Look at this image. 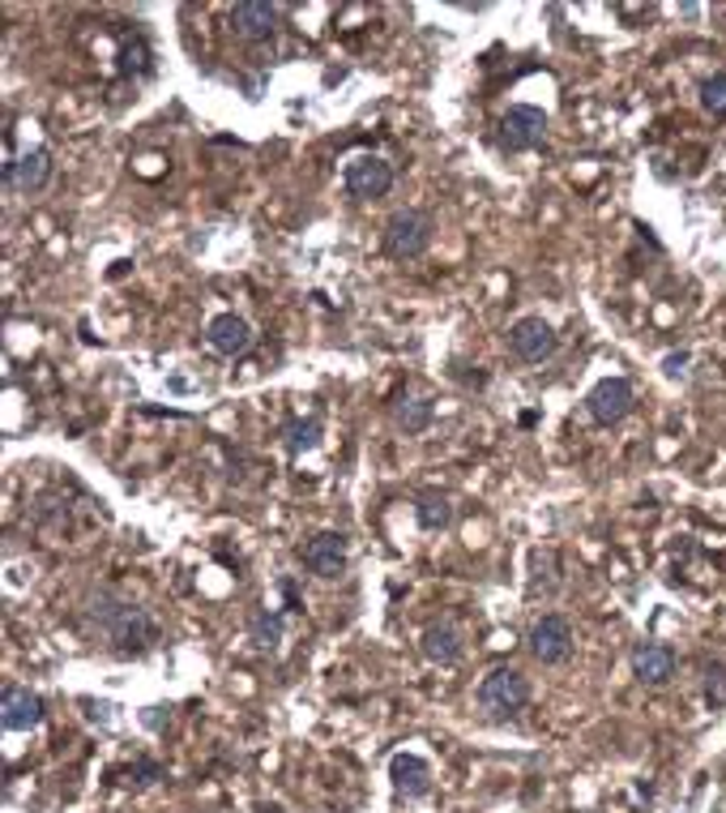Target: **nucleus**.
Wrapping results in <instances>:
<instances>
[{
  "label": "nucleus",
  "mask_w": 726,
  "mask_h": 813,
  "mask_svg": "<svg viewBox=\"0 0 726 813\" xmlns=\"http://www.w3.org/2000/svg\"><path fill=\"white\" fill-rule=\"evenodd\" d=\"M86 621H91V629H95L116 656H145V651H154L158 638H163L158 621H154L142 604L120 600V596H111V591H98L95 600L86 604Z\"/></svg>",
  "instance_id": "f257e3e1"
},
{
  "label": "nucleus",
  "mask_w": 726,
  "mask_h": 813,
  "mask_svg": "<svg viewBox=\"0 0 726 813\" xmlns=\"http://www.w3.org/2000/svg\"><path fill=\"white\" fill-rule=\"evenodd\" d=\"M475 703L487 719H517L531 703V681L517 668H491L475 690Z\"/></svg>",
  "instance_id": "f03ea898"
},
{
  "label": "nucleus",
  "mask_w": 726,
  "mask_h": 813,
  "mask_svg": "<svg viewBox=\"0 0 726 813\" xmlns=\"http://www.w3.org/2000/svg\"><path fill=\"white\" fill-rule=\"evenodd\" d=\"M432 214L428 210H397L389 214L385 232H381V245H385V257L393 261H419V257L432 249Z\"/></svg>",
  "instance_id": "7ed1b4c3"
},
{
  "label": "nucleus",
  "mask_w": 726,
  "mask_h": 813,
  "mask_svg": "<svg viewBox=\"0 0 726 813\" xmlns=\"http://www.w3.org/2000/svg\"><path fill=\"white\" fill-rule=\"evenodd\" d=\"M342 185L350 198L359 202H377L393 189V163L381 158V154H355L346 167H342Z\"/></svg>",
  "instance_id": "20e7f679"
},
{
  "label": "nucleus",
  "mask_w": 726,
  "mask_h": 813,
  "mask_svg": "<svg viewBox=\"0 0 726 813\" xmlns=\"http://www.w3.org/2000/svg\"><path fill=\"white\" fill-rule=\"evenodd\" d=\"M500 142H504V151H513V154L538 151V146L547 142V111H543V107H531V103L509 107L504 120H500Z\"/></svg>",
  "instance_id": "39448f33"
},
{
  "label": "nucleus",
  "mask_w": 726,
  "mask_h": 813,
  "mask_svg": "<svg viewBox=\"0 0 726 813\" xmlns=\"http://www.w3.org/2000/svg\"><path fill=\"white\" fill-rule=\"evenodd\" d=\"M632 406H636V390H632L629 377H603L590 394H585V411H590V420L594 424H620L624 415H632Z\"/></svg>",
  "instance_id": "423d86ee"
},
{
  "label": "nucleus",
  "mask_w": 726,
  "mask_h": 813,
  "mask_svg": "<svg viewBox=\"0 0 726 813\" xmlns=\"http://www.w3.org/2000/svg\"><path fill=\"white\" fill-rule=\"evenodd\" d=\"M556 347H560V339H556L551 321H543V317H517L509 326V352L522 364H543V360L556 356Z\"/></svg>",
  "instance_id": "0eeeda50"
},
{
  "label": "nucleus",
  "mask_w": 726,
  "mask_h": 813,
  "mask_svg": "<svg viewBox=\"0 0 726 813\" xmlns=\"http://www.w3.org/2000/svg\"><path fill=\"white\" fill-rule=\"evenodd\" d=\"M299 561H304L308 574L334 582V578L346 574V561H350V553H346V535H342V531H317V535L299 549Z\"/></svg>",
  "instance_id": "6e6552de"
},
{
  "label": "nucleus",
  "mask_w": 726,
  "mask_h": 813,
  "mask_svg": "<svg viewBox=\"0 0 726 813\" xmlns=\"http://www.w3.org/2000/svg\"><path fill=\"white\" fill-rule=\"evenodd\" d=\"M51 172H56L51 151L48 146H35V151L17 154V158L4 163V185H9L13 193H22V198H35V193L48 189Z\"/></svg>",
  "instance_id": "1a4fd4ad"
},
{
  "label": "nucleus",
  "mask_w": 726,
  "mask_h": 813,
  "mask_svg": "<svg viewBox=\"0 0 726 813\" xmlns=\"http://www.w3.org/2000/svg\"><path fill=\"white\" fill-rule=\"evenodd\" d=\"M227 22H231V31L240 35L243 44H270L278 35L283 9L278 4H265V0H240V4H231Z\"/></svg>",
  "instance_id": "9d476101"
},
{
  "label": "nucleus",
  "mask_w": 726,
  "mask_h": 813,
  "mask_svg": "<svg viewBox=\"0 0 726 813\" xmlns=\"http://www.w3.org/2000/svg\"><path fill=\"white\" fill-rule=\"evenodd\" d=\"M573 625H569V616H560V612H547V616H538L531 629V651L538 663H564L569 656H573Z\"/></svg>",
  "instance_id": "9b49d317"
},
{
  "label": "nucleus",
  "mask_w": 726,
  "mask_h": 813,
  "mask_svg": "<svg viewBox=\"0 0 726 813\" xmlns=\"http://www.w3.org/2000/svg\"><path fill=\"white\" fill-rule=\"evenodd\" d=\"M205 343H210L218 356L240 360V356H248V352H252L257 334H252V326L243 321L240 313H218V317L205 326Z\"/></svg>",
  "instance_id": "f8f14e48"
},
{
  "label": "nucleus",
  "mask_w": 726,
  "mask_h": 813,
  "mask_svg": "<svg viewBox=\"0 0 726 813\" xmlns=\"http://www.w3.org/2000/svg\"><path fill=\"white\" fill-rule=\"evenodd\" d=\"M0 719L9 732H31L44 723V698L31 694L26 685H9L4 698H0Z\"/></svg>",
  "instance_id": "ddd939ff"
},
{
  "label": "nucleus",
  "mask_w": 726,
  "mask_h": 813,
  "mask_svg": "<svg viewBox=\"0 0 726 813\" xmlns=\"http://www.w3.org/2000/svg\"><path fill=\"white\" fill-rule=\"evenodd\" d=\"M632 672L641 685H667L676 676V651L667 643H641L632 651Z\"/></svg>",
  "instance_id": "4468645a"
},
{
  "label": "nucleus",
  "mask_w": 726,
  "mask_h": 813,
  "mask_svg": "<svg viewBox=\"0 0 726 813\" xmlns=\"http://www.w3.org/2000/svg\"><path fill=\"white\" fill-rule=\"evenodd\" d=\"M389 775H393V788L402 797H428L432 792V766L424 763L419 754H393Z\"/></svg>",
  "instance_id": "2eb2a0df"
},
{
  "label": "nucleus",
  "mask_w": 726,
  "mask_h": 813,
  "mask_svg": "<svg viewBox=\"0 0 726 813\" xmlns=\"http://www.w3.org/2000/svg\"><path fill=\"white\" fill-rule=\"evenodd\" d=\"M419 651L432 663H440V668H449V663L462 660L466 647H462V634H457L453 625H428L424 638H419Z\"/></svg>",
  "instance_id": "dca6fc26"
},
{
  "label": "nucleus",
  "mask_w": 726,
  "mask_h": 813,
  "mask_svg": "<svg viewBox=\"0 0 726 813\" xmlns=\"http://www.w3.org/2000/svg\"><path fill=\"white\" fill-rule=\"evenodd\" d=\"M325 437V420L321 415H295L283 424V446L290 455H304V450H317Z\"/></svg>",
  "instance_id": "f3484780"
},
{
  "label": "nucleus",
  "mask_w": 726,
  "mask_h": 813,
  "mask_svg": "<svg viewBox=\"0 0 726 813\" xmlns=\"http://www.w3.org/2000/svg\"><path fill=\"white\" fill-rule=\"evenodd\" d=\"M432 415H436L432 399H402V403L393 406V424L402 433H424L432 424Z\"/></svg>",
  "instance_id": "a211bd4d"
},
{
  "label": "nucleus",
  "mask_w": 726,
  "mask_h": 813,
  "mask_svg": "<svg viewBox=\"0 0 726 813\" xmlns=\"http://www.w3.org/2000/svg\"><path fill=\"white\" fill-rule=\"evenodd\" d=\"M248 634H252V647H257V651H278V643H283L287 625H283V616H278V612H257V616H252V625H248Z\"/></svg>",
  "instance_id": "6ab92c4d"
},
{
  "label": "nucleus",
  "mask_w": 726,
  "mask_h": 813,
  "mask_svg": "<svg viewBox=\"0 0 726 813\" xmlns=\"http://www.w3.org/2000/svg\"><path fill=\"white\" fill-rule=\"evenodd\" d=\"M415 518H419L424 531H444V527L453 522V506H449V497H440V493H424V497L415 502Z\"/></svg>",
  "instance_id": "aec40b11"
},
{
  "label": "nucleus",
  "mask_w": 726,
  "mask_h": 813,
  "mask_svg": "<svg viewBox=\"0 0 726 813\" xmlns=\"http://www.w3.org/2000/svg\"><path fill=\"white\" fill-rule=\"evenodd\" d=\"M701 107L710 116H726V73H714L701 82Z\"/></svg>",
  "instance_id": "412c9836"
},
{
  "label": "nucleus",
  "mask_w": 726,
  "mask_h": 813,
  "mask_svg": "<svg viewBox=\"0 0 726 813\" xmlns=\"http://www.w3.org/2000/svg\"><path fill=\"white\" fill-rule=\"evenodd\" d=\"M705 694H710L714 707H726V663H714L705 672Z\"/></svg>",
  "instance_id": "4be33fe9"
},
{
  "label": "nucleus",
  "mask_w": 726,
  "mask_h": 813,
  "mask_svg": "<svg viewBox=\"0 0 726 813\" xmlns=\"http://www.w3.org/2000/svg\"><path fill=\"white\" fill-rule=\"evenodd\" d=\"M683 364H688V356H683V352H679V356H667V360H663V368H667L671 377H679V373H683Z\"/></svg>",
  "instance_id": "5701e85b"
}]
</instances>
